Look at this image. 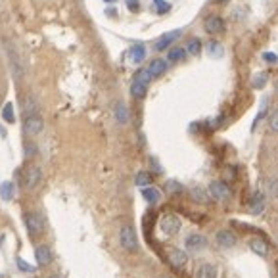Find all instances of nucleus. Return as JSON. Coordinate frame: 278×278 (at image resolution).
<instances>
[{"label":"nucleus","mask_w":278,"mask_h":278,"mask_svg":"<svg viewBox=\"0 0 278 278\" xmlns=\"http://www.w3.org/2000/svg\"><path fill=\"white\" fill-rule=\"evenodd\" d=\"M119 244L121 248L127 252V254H137L140 248L139 244V236L133 225H123L121 231H119Z\"/></svg>","instance_id":"f257e3e1"},{"label":"nucleus","mask_w":278,"mask_h":278,"mask_svg":"<svg viewBox=\"0 0 278 278\" xmlns=\"http://www.w3.org/2000/svg\"><path fill=\"white\" fill-rule=\"evenodd\" d=\"M150 81H152V75L148 70H139V73L135 75L133 79V85H131V94L135 98H144L148 93V87H150Z\"/></svg>","instance_id":"f03ea898"},{"label":"nucleus","mask_w":278,"mask_h":278,"mask_svg":"<svg viewBox=\"0 0 278 278\" xmlns=\"http://www.w3.org/2000/svg\"><path fill=\"white\" fill-rule=\"evenodd\" d=\"M208 238L204 234H200V232H190L185 238V248L188 254H202V252L208 250Z\"/></svg>","instance_id":"7ed1b4c3"},{"label":"nucleus","mask_w":278,"mask_h":278,"mask_svg":"<svg viewBox=\"0 0 278 278\" xmlns=\"http://www.w3.org/2000/svg\"><path fill=\"white\" fill-rule=\"evenodd\" d=\"M25 227L29 234L35 238V236H41L45 232V219L39 211H27L25 213Z\"/></svg>","instance_id":"20e7f679"},{"label":"nucleus","mask_w":278,"mask_h":278,"mask_svg":"<svg viewBox=\"0 0 278 278\" xmlns=\"http://www.w3.org/2000/svg\"><path fill=\"white\" fill-rule=\"evenodd\" d=\"M208 192L209 198H213L217 202H229L232 198V190L223 181H211L208 186Z\"/></svg>","instance_id":"39448f33"},{"label":"nucleus","mask_w":278,"mask_h":278,"mask_svg":"<svg viewBox=\"0 0 278 278\" xmlns=\"http://www.w3.org/2000/svg\"><path fill=\"white\" fill-rule=\"evenodd\" d=\"M160 229L165 236H175V234H179V231L183 229V223H181V219L177 217V215H163L162 221H160Z\"/></svg>","instance_id":"423d86ee"},{"label":"nucleus","mask_w":278,"mask_h":278,"mask_svg":"<svg viewBox=\"0 0 278 278\" xmlns=\"http://www.w3.org/2000/svg\"><path fill=\"white\" fill-rule=\"evenodd\" d=\"M215 242L223 250H232V248L238 246V236L231 229H221V231L215 234Z\"/></svg>","instance_id":"0eeeda50"},{"label":"nucleus","mask_w":278,"mask_h":278,"mask_svg":"<svg viewBox=\"0 0 278 278\" xmlns=\"http://www.w3.org/2000/svg\"><path fill=\"white\" fill-rule=\"evenodd\" d=\"M23 183L27 190H35L37 186L43 183V169H41L39 165L27 167V171H25V175H23Z\"/></svg>","instance_id":"6e6552de"},{"label":"nucleus","mask_w":278,"mask_h":278,"mask_svg":"<svg viewBox=\"0 0 278 278\" xmlns=\"http://www.w3.org/2000/svg\"><path fill=\"white\" fill-rule=\"evenodd\" d=\"M43 129H45V121H43V117L41 116L25 117L23 133L27 135V137H37V135H41V133H43Z\"/></svg>","instance_id":"1a4fd4ad"},{"label":"nucleus","mask_w":278,"mask_h":278,"mask_svg":"<svg viewBox=\"0 0 278 278\" xmlns=\"http://www.w3.org/2000/svg\"><path fill=\"white\" fill-rule=\"evenodd\" d=\"M265 206H267V196L263 190H255L250 198V204H248V209L252 215H261L265 211Z\"/></svg>","instance_id":"9d476101"},{"label":"nucleus","mask_w":278,"mask_h":278,"mask_svg":"<svg viewBox=\"0 0 278 278\" xmlns=\"http://www.w3.org/2000/svg\"><path fill=\"white\" fill-rule=\"evenodd\" d=\"M167 255H169V261H171V265L173 267H177V269H183L188 265V252L185 250H181V248H169L167 250Z\"/></svg>","instance_id":"9b49d317"},{"label":"nucleus","mask_w":278,"mask_h":278,"mask_svg":"<svg viewBox=\"0 0 278 278\" xmlns=\"http://www.w3.org/2000/svg\"><path fill=\"white\" fill-rule=\"evenodd\" d=\"M183 35V31L181 29H177V31H171V33H165L163 37H160L156 43H154V50L156 52H163V50H167V48H171V45L179 39Z\"/></svg>","instance_id":"f8f14e48"},{"label":"nucleus","mask_w":278,"mask_h":278,"mask_svg":"<svg viewBox=\"0 0 278 278\" xmlns=\"http://www.w3.org/2000/svg\"><path fill=\"white\" fill-rule=\"evenodd\" d=\"M35 259H37V265H39V267H48V265L52 263V259H54V254H52L50 246H46V244L37 246V248H35Z\"/></svg>","instance_id":"ddd939ff"},{"label":"nucleus","mask_w":278,"mask_h":278,"mask_svg":"<svg viewBox=\"0 0 278 278\" xmlns=\"http://www.w3.org/2000/svg\"><path fill=\"white\" fill-rule=\"evenodd\" d=\"M204 29L209 35H221L225 31V20L219 16H209L208 20L204 22Z\"/></svg>","instance_id":"4468645a"},{"label":"nucleus","mask_w":278,"mask_h":278,"mask_svg":"<svg viewBox=\"0 0 278 278\" xmlns=\"http://www.w3.org/2000/svg\"><path fill=\"white\" fill-rule=\"evenodd\" d=\"M8 58H10V64H12V70H14V75L22 79V77H23V73H25L23 62H22V58L18 56L16 48H12V45H8Z\"/></svg>","instance_id":"2eb2a0df"},{"label":"nucleus","mask_w":278,"mask_h":278,"mask_svg":"<svg viewBox=\"0 0 278 278\" xmlns=\"http://www.w3.org/2000/svg\"><path fill=\"white\" fill-rule=\"evenodd\" d=\"M248 248H250V252H254L259 257H269V244L259 236H255L248 242Z\"/></svg>","instance_id":"dca6fc26"},{"label":"nucleus","mask_w":278,"mask_h":278,"mask_svg":"<svg viewBox=\"0 0 278 278\" xmlns=\"http://www.w3.org/2000/svg\"><path fill=\"white\" fill-rule=\"evenodd\" d=\"M167 68H169V62H167V60H163V58H156V60H152V62H150V66H148L146 70L150 71L152 79H158V77L165 75Z\"/></svg>","instance_id":"f3484780"},{"label":"nucleus","mask_w":278,"mask_h":278,"mask_svg":"<svg viewBox=\"0 0 278 278\" xmlns=\"http://www.w3.org/2000/svg\"><path fill=\"white\" fill-rule=\"evenodd\" d=\"M142 198L150 204V206H158L160 202H162L163 194L160 188H156V186H148V188H142Z\"/></svg>","instance_id":"a211bd4d"},{"label":"nucleus","mask_w":278,"mask_h":278,"mask_svg":"<svg viewBox=\"0 0 278 278\" xmlns=\"http://www.w3.org/2000/svg\"><path fill=\"white\" fill-rule=\"evenodd\" d=\"M196 278H219V269L213 263H202L196 271Z\"/></svg>","instance_id":"6ab92c4d"},{"label":"nucleus","mask_w":278,"mask_h":278,"mask_svg":"<svg viewBox=\"0 0 278 278\" xmlns=\"http://www.w3.org/2000/svg\"><path fill=\"white\" fill-rule=\"evenodd\" d=\"M129 60L133 62V64H142L144 60H146V46L144 45H135V46H131V50H129Z\"/></svg>","instance_id":"aec40b11"},{"label":"nucleus","mask_w":278,"mask_h":278,"mask_svg":"<svg viewBox=\"0 0 278 278\" xmlns=\"http://www.w3.org/2000/svg\"><path fill=\"white\" fill-rule=\"evenodd\" d=\"M188 192H190V198L198 204H208L209 202V192H206V188H202V186H190Z\"/></svg>","instance_id":"412c9836"},{"label":"nucleus","mask_w":278,"mask_h":278,"mask_svg":"<svg viewBox=\"0 0 278 278\" xmlns=\"http://www.w3.org/2000/svg\"><path fill=\"white\" fill-rule=\"evenodd\" d=\"M186 48L183 46H175V48H169V52H167V62L169 64H177V62H183L186 58Z\"/></svg>","instance_id":"4be33fe9"},{"label":"nucleus","mask_w":278,"mask_h":278,"mask_svg":"<svg viewBox=\"0 0 278 278\" xmlns=\"http://www.w3.org/2000/svg\"><path fill=\"white\" fill-rule=\"evenodd\" d=\"M267 83H269V73H267V71L255 73L254 79H252V87H254L255 91H263V89L267 87Z\"/></svg>","instance_id":"5701e85b"},{"label":"nucleus","mask_w":278,"mask_h":278,"mask_svg":"<svg viewBox=\"0 0 278 278\" xmlns=\"http://www.w3.org/2000/svg\"><path fill=\"white\" fill-rule=\"evenodd\" d=\"M265 196L267 198H271V200H277L278 202V179L277 177H273V179H269L267 181V185H265Z\"/></svg>","instance_id":"b1692460"},{"label":"nucleus","mask_w":278,"mask_h":278,"mask_svg":"<svg viewBox=\"0 0 278 278\" xmlns=\"http://www.w3.org/2000/svg\"><path fill=\"white\" fill-rule=\"evenodd\" d=\"M23 114H25V117H29V116H39V104H37V100H35L33 96L25 98Z\"/></svg>","instance_id":"393cba45"},{"label":"nucleus","mask_w":278,"mask_h":278,"mask_svg":"<svg viewBox=\"0 0 278 278\" xmlns=\"http://www.w3.org/2000/svg\"><path fill=\"white\" fill-rule=\"evenodd\" d=\"M152 183H154V177L148 171H140L137 175V179H135V185L139 188H148V186H152Z\"/></svg>","instance_id":"a878e982"},{"label":"nucleus","mask_w":278,"mask_h":278,"mask_svg":"<svg viewBox=\"0 0 278 278\" xmlns=\"http://www.w3.org/2000/svg\"><path fill=\"white\" fill-rule=\"evenodd\" d=\"M116 119L117 123H121V125L129 123V110H127V106L123 102H117L116 104Z\"/></svg>","instance_id":"bb28decb"},{"label":"nucleus","mask_w":278,"mask_h":278,"mask_svg":"<svg viewBox=\"0 0 278 278\" xmlns=\"http://www.w3.org/2000/svg\"><path fill=\"white\" fill-rule=\"evenodd\" d=\"M186 52L188 54H192V56H198L200 52H202V41L198 39V37H192V39H188V43H186Z\"/></svg>","instance_id":"cd10ccee"},{"label":"nucleus","mask_w":278,"mask_h":278,"mask_svg":"<svg viewBox=\"0 0 278 278\" xmlns=\"http://www.w3.org/2000/svg\"><path fill=\"white\" fill-rule=\"evenodd\" d=\"M208 54L211 58H221L223 56V46L219 43L211 41V43H208Z\"/></svg>","instance_id":"c85d7f7f"},{"label":"nucleus","mask_w":278,"mask_h":278,"mask_svg":"<svg viewBox=\"0 0 278 278\" xmlns=\"http://www.w3.org/2000/svg\"><path fill=\"white\" fill-rule=\"evenodd\" d=\"M14 185L12 183H4V185H0V196L4 198V200H12L14 198Z\"/></svg>","instance_id":"c756f323"},{"label":"nucleus","mask_w":278,"mask_h":278,"mask_svg":"<svg viewBox=\"0 0 278 278\" xmlns=\"http://www.w3.org/2000/svg\"><path fill=\"white\" fill-rule=\"evenodd\" d=\"M2 119L4 121H8V123H14L16 121V116H14V106L8 102L6 106H4V110H2Z\"/></svg>","instance_id":"7c9ffc66"},{"label":"nucleus","mask_w":278,"mask_h":278,"mask_svg":"<svg viewBox=\"0 0 278 278\" xmlns=\"http://www.w3.org/2000/svg\"><path fill=\"white\" fill-rule=\"evenodd\" d=\"M269 129L278 135V108L273 112V114H271V116H269Z\"/></svg>","instance_id":"2f4dec72"},{"label":"nucleus","mask_w":278,"mask_h":278,"mask_svg":"<svg viewBox=\"0 0 278 278\" xmlns=\"http://www.w3.org/2000/svg\"><path fill=\"white\" fill-rule=\"evenodd\" d=\"M261 58H263V62H267V64H271V66L278 64V56L275 54V52H263V54H261Z\"/></svg>","instance_id":"473e14b6"},{"label":"nucleus","mask_w":278,"mask_h":278,"mask_svg":"<svg viewBox=\"0 0 278 278\" xmlns=\"http://www.w3.org/2000/svg\"><path fill=\"white\" fill-rule=\"evenodd\" d=\"M165 188H167V192H169V194H177V192H183V185H179L177 181H169V183L165 185Z\"/></svg>","instance_id":"72a5a7b5"},{"label":"nucleus","mask_w":278,"mask_h":278,"mask_svg":"<svg viewBox=\"0 0 278 278\" xmlns=\"http://www.w3.org/2000/svg\"><path fill=\"white\" fill-rule=\"evenodd\" d=\"M154 2H156V10H158V14H167V12H169V8H171L165 0H154Z\"/></svg>","instance_id":"f704fd0d"},{"label":"nucleus","mask_w":278,"mask_h":278,"mask_svg":"<svg viewBox=\"0 0 278 278\" xmlns=\"http://www.w3.org/2000/svg\"><path fill=\"white\" fill-rule=\"evenodd\" d=\"M16 263H18V267H20L22 271H25V273H33V271H35V267L27 265V263H25V261H23V259H22V257H18V261H16Z\"/></svg>","instance_id":"c9c22d12"},{"label":"nucleus","mask_w":278,"mask_h":278,"mask_svg":"<svg viewBox=\"0 0 278 278\" xmlns=\"http://www.w3.org/2000/svg\"><path fill=\"white\" fill-rule=\"evenodd\" d=\"M139 4H140L139 0H127V6H129V10H131V12H139L140 10Z\"/></svg>","instance_id":"e433bc0d"},{"label":"nucleus","mask_w":278,"mask_h":278,"mask_svg":"<svg viewBox=\"0 0 278 278\" xmlns=\"http://www.w3.org/2000/svg\"><path fill=\"white\" fill-rule=\"evenodd\" d=\"M25 150H27V152H25V154H27V156H33V154H35V150H37V148H35V146H31V144H25Z\"/></svg>","instance_id":"4c0bfd02"},{"label":"nucleus","mask_w":278,"mask_h":278,"mask_svg":"<svg viewBox=\"0 0 278 278\" xmlns=\"http://www.w3.org/2000/svg\"><path fill=\"white\" fill-rule=\"evenodd\" d=\"M215 2H219V4H229L231 0H215Z\"/></svg>","instance_id":"58836bf2"},{"label":"nucleus","mask_w":278,"mask_h":278,"mask_svg":"<svg viewBox=\"0 0 278 278\" xmlns=\"http://www.w3.org/2000/svg\"><path fill=\"white\" fill-rule=\"evenodd\" d=\"M104 2H108V4H114V2H116V0H104Z\"/></svg>","instance_id":"ea45409f"},{"label":"nucleus","mask_w":278,"mask_h":278,"mask_svg":"<svg viewBox=\"0 0 278 278\" xmlns=\"http://www.w3.org/2000/svg\"><path fill=\"white\" fill-rule=\"evenodd\" d=\"M50 278H62V277H50Z\"/></svg>","instance_id":"a19ab883"},{"label":"nucleus","mask_w":278,"mask_h":278,"mask_svg":"<svg viewBox=\"0 0 278 278\" xmlns=\"http://www.w3.org/2000/svg\"><path fill=\"white\" fill-rule=\"evenodd\" d=\"M277 93H278V83H277Z\"/></svg>","instance_id":"79ce46f5"},{"label":"nucleus","mask_w":278,"mask_h":278,"mask_svg":"<svg viewBox=\"0 0 278 278\" xmlns=\"http://www.w3.org/2000/svg\"><path fill=\"white\" fill-rule=\"evenodd\" d=\"M162 278H171V277H162Z\"/></svg>","instance_id":"37998d69"}]
</instances>
